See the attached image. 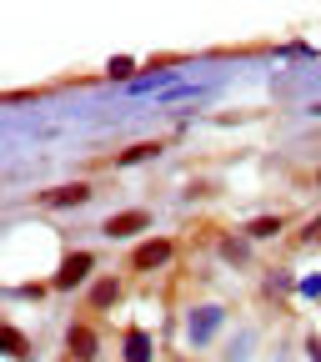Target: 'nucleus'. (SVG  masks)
<instances>
[{"instance_id":"a211bd4d","label":"nucleus","mask_w":321,"mask_h":362,"mask_svg":"<svg viewBox=\"0 0 321 362\" xmlns=\"http://www.w3.org/2000/svg\"><path fill=\"white\" fill-rule=\"evenodd\" d=\"M301 347H306V362H321V337H316V332H306Z\"/></svg>"},{"instance_id":"20e7f679","label":"nucleus","mask_w":321,"mask_h":362,"mask_svg":"<svg viewBox=\"0 0 321 362\" xmlns=\"http://www.w3.org/2000/svg\"><path fill=\"white\" fill-rule=\"evenodd\" d=\"M151 226H156V211H151V206H121V211H111V216L101 221V237L135 247V242L151 237Z\"/></svg>"},{"instance_id":"ddd939ff","label":"nucleus","mask_w":321,"mask_h":362,"mask_svg":"<svg viewBox=\"0 0 321 362\" xmlns=\"http://www.w3.org/2000/svg\"><path fill=\"white\" fill-rule=\"evenodd\" d=\"M0 347H6L11 362H30L35 357V342L20 332V322H0Z\"/></svg>"},{"instance_id":"aec40b11","label":"nucleus","mask_w":321,"mask_h":362,"mask_svg":"<svg viewBox=\"0 0 321 362\" xmlns=\"http://www.w3.org/2000/svg\"><path fill=\"white\" fill-rule=\"evenodd\" d=\"M306 116H311V121H321V101H311V106H306Z\"/></svg>"},{"instance_id":"2eb2a0df","label":"nucleus","mask_w":321,"mask_h":362,"mask_svg":"<svg viewBox=\"0 0 321 362\" xmlns=\"http://www.w3.org/2000/svg\"><path fill=\"white\" fill-rule=\"evenodd\" d=\"M291 247H306V252H321V211L306 216L296 232H291Z\"/></svg>"},{"instance_id":"f257e3e1","label":"nucleus","mask_w":321,"mask_h":362,"mask_svg":"<svg viewBox=\"0 0 321 362\" xmlns=\"http://www.w3.org/2000/svg\"><path fill=\"white\" fill-rule=\"evenodd\" d=\"M226 337H231V307L226 302L201 297V302L186 307V317H181V342H186V352H211Z\"/></svg>"},{"instance_id":"1a4fd4ad","label":"nucleus","mask_w":321,"mask_h":362,"mask_svg":"<svg viewBox=\"0 0 321 362\" xmlns=\"http://www.w3.org/2000/svg\"><path fill=\"white\" fill-rule=\"evenodd\" d=\"M216 257H221L226 267H236V272H251V267H256V242L241 237V232H226V237L216 242Z\"/></svg>"},{"instance_id":"9d476101","label":"nucleus","mask_w":321,"mask_h":362,"mask_svg":"<svg viewBox=\"0 0 321 362\" xmlns=\"http://www.w3.org/2000/svg\"><path fill=\"white\" fill-rule=\"evenodd\" d=\"M256 347H261V327L256 322H236V332L226 337V347H221V362H251Z\"/></svg>"},{"instance_id":"f8f14e48","label":"nucleus","mask_w":321,"mask_h":362,"mask_svg":"<svg viewBox=\"0 0 321 362\" xmlns=\"http://www.w3.org/2000/svg\"><path fill=\"white\" fill-rule=\"evenodd\" d=\"M166 151V141H161V136H146V141H131V146H121L106 166H141V161H156Z\"/></svg>"},{"instance_id":"f3484780","label":"nucleus","mask_w":321,"mask_h":362,"mask_svg":"<svg viewBox=\"0 0 321 362\" xmlns=\"http://www.w3.org/2000/svg\"><path fill=\"white\" fill-rule=\"evenodd\" d=\"M296 297L301 302H321V267L306 272V277H296Z\"/></svg>"},{"instance_id":"9b49d317","label":"nucleus","mask_w":321,"mask_h":362,"mask_svg":"<svg viewBox=\"0 0 321 362\" xmlns=\"http://www.w3.org/2000/svg\"><path fill=\"white\" fill-rule=\"evenodd\" d=\"M286 232H291V216L286 211H261V216L241 221V237H251V242H277Z\"/></svg>"},{"instance_id":"f03ea898","label":"nucleus","mask_w":321,"mask_h":362,"mask_svg":"<svg viewBox=\"0 0 321 362\" xmlns=\"http://www.w3.org/2000/svg\"><path fill=\"white\" fill-rule=\"evenodd\" d=\"M176 257H181L176 237H146V242H135L126 252V277H156V272H166Z\"/></svg>"},{"instance_id":"6ab92c4d","label":"nucleus","mask_w":321,"mask_h":362,"mask_svg":"<svg viewBox=\"0 0 321 362\" xmlns=\"http://www.w3.org/2000/svg\"><path fill=\"white\" fill-rule=\"evenodd\" d=\"M306 181H311V187H316V192H321V161H316V166H311V176H306Z\"/></svg>"},{"instance_id":"dca6fc26","label":"nucleus","mask_w":321,"mask_h":362,"mask_svg":"<svg viewBox=\"0 0 321 362\" xmlns=\"http://www.w3.org/2000/svg\"><path fill=\"white\" fill-rule=\"evenodd\" d=\"M6 297H11V302H45V297H56V287H51V277H45V282H20V287H6Z\"/></svg>"},{"instance_id":"39448f33","label":"nucleus","mask_w":321,"mask_h":362,"mask_svg":"<svg viewBox=\"0 0 321 362\" xmlns=\"http://www.w3.org/2000/svg\"><path fill=\"white\" fill-rule=\"evenodd\" d=\"M90 197H96V181H90V176H71V181H56V187H40L30 202L40 211H80Z\"/></svg>"},{"instance_id":"4468645a","label":"nucleus","mask_w":321,"mask_h":362,"mask_svg":"<svg viewBox=\"0 0 321 362\" xmlns=\"http://www.w3.org/2000/svg\"><path fill=\"white\" fill-rule=\"evenodd\" d=\"M261 297H266V302H281V307H286V302L296 297V277H291L286 267H271V272H266V287H261Z\"/></svg>"},{"instance_id":"6e6552de","label":"nucleus","mask_w":321,"mask_h":362,"mask_svg":"<svg viewBox=\"0 0 321 362\" xmlns=\"http://www.w3.org/2000/svg\"><path fill=\"white\" fill-rule=\"evenodd\" d=\"M121 362H156V332L146 322L121 327Z\"/></svg>"},{"instance_id":"423d86ee","label":"nucleus","mask_w":321,"mask_h":362,"mask_svg":"<svg viewBox=\"0 0 321 362\" xmlns=\"http://www.w3.org/2000/svg\"><path fill=\"white\" fill-rule=\"evenodd\" d=\"M121 302H126V272H101L80 292V317H111Z\"/></svg>"},{"instance_id":"0eeeda50","label":"nucleus","mask_w":321,"mask_h":362,"mask_svg":"<svg viewBox=\"0 0 321 362\" xmlns=\"http://www.w3.org/2000/svg\"><path fill=\"white\" fill-rule=\"evenodd\" d=\"M61 342H66V357H71V362H101V347H106L96 317H71Z\"/></svg>"},{"instance_id":"7ed1b4c3","label":"nucleus","mask_w":321,"mask_h":362,"mask_svg":"<svg viewBox=\"0 0 321 362\" xmlns=\"http://www.w3.org/2000/svg\"><path fill=\"white\" fill-rule=\"evenodd\" d=\"M96 267H101V262H96V252H85V247H66V252H61V262H56V272H51V287H56V292H85L90 282L101 277Z\"/></svg>"}]
</instances>
